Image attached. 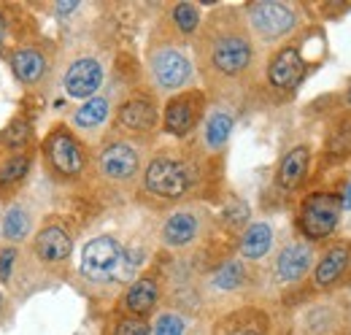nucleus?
Segmentation results:
<instances>
[{
  "instance_id": "obj_32",
  "label": "nucleus",
  "mask_w": 351,
  "mask_h": 335,
  "mask_svg": "<svg viewBox=\"0 0 351 335\" xmlns=\"http://www.w3.org/2000/svg\"><path fill=\"white\" fill-rule=\"evenodd\" d=\"M117 335H152V330L143 319L135 316V319H122L119 327H117Z\"/></svg>"
},
{
  "instance_id": "obj_20",
  "label": "nucleus",
  "mask_w": 351,
  "mask_h": 335,
  "mask_svg": "<svg viewBox=\"0 0 351 335\" xmlns=\"http://www.w3.org/2000/svg\"><path fill=\"white\" fill-rule=\"evenodd\" d=\"M273 246V227L267 222H254L246 227L241 238V257L243 259H263Z\"/></svg>"
},
{
  "instance_id": "obj_33",
  "label": "nucleus",
  "mask_w": 351,
  "mask_h": 335,
  "mask_svg": "<svg viewBox=\"0 0 351 335\" xmlns=\"http://www.w3.org/2000/svg\"><path fill=\"white\" fill-rule=\"evenodd\" d=\"M14 265H16V249H3L0 251V281H8L11 273H14Z\"/></svg>"
},
{
  "instance_id": "obj_29",
  "label": "nucleus",
  "mask_w": 351,
  "mask_h": 335,
  "mask_svg": "<svg viewBox=\"0 0 351 335\" xmlns=\"http://www.w3.org/2000/svg\"><path fill=\"white\" fill-rule=\"evenodd\" d=\"M224 335H265L263 319H238Z\"/></svg>"
},
{
  "instance_id": "obj_18",
  "label": "nucleus",
  "mask_w": 351,
  "mask_h": 335,
  "mask_svg": "<svg viewBox=\"0 0 351 335\" xmlns=\"http://www.w3.org/2000/svg\"><path fill=\"white\" fill-rule=\"evenodd\" d=\"M346 265H349V246H343V244L332 246V249L316 262V270H313L316 287H330V284H335V281L343 276Z\"/></svg>"
},
{
  "instance_id": "obj_16",
  "label": "nucleus",
  "mask_w": 351,
  "mask_h": 335,
  "mask_svg": "<svg viewBox=\"0 0 351 335\" xmlns=\"http://www.w3.org/2000/svg\"><path fill=\"white\" fill-rule=\"evenodd\" d=\"M119 125L132 132H146L152 130L157 122V111H154V103L146 100V97H132L128 100L122 108H119Z\"/></svg>"
},
{
  "instance_id": "obj_15",
  "label": "nucleus",
  "mask_w": 351,
  "mask_h": 335,
  "mask_svg": "<svg viewBox=\"0 0 351 335\" xmlns=\"http://www.w3.org/2000/svg\"><path fill=\"white\" fill-rule=\"evenodd\" d=\"M11 71H14V76H16L19 82L27 84V86L38 84L46 73L44 51H41V49H36V46L16 49V51L11 54Z\"/></svg>"
},
{
  "instance_id": "obj_12",
  "label": "nucleus",
  "mask_w": 351,
  "mask_h": 335,
  "mask_svg": "<svg viewBox=\"0 0 351 335\" xmlns=\"http://www.w3.org/2000/svg\"><path fill=\"white\" fill-rule=\"evenodd\" d=\"M313 262V251L308 244H289L276 257V279L281 284H295L308 273Z\"/></svg>"
},
{
  "instance_id": "obj_26",
  "label": "nucleus",
  "mask_w": 351,
  "mask_h": 335,
  "mask_svg": "<svg viewBox=\"0 0 351 335\" xmlns=\"http://www.w3.org/2000/svg\"><path fill=\"white\" fill-rule=\"evenodd\" d=\"M243 281H246V270H243L241 259H227L214 273V287H219V290H238Z\"/></svg>"
},
{
  "instance_id": "obj_37",
  "label": "nucleus",
  "mask_w": 351,
  "mask_h": 335,
  "mask_svg": "<svg viewBox=\"0 0 351 335\" xmlns=\"http://www.w3.org/2000/svg\"><path fill=\"white\" fill-rule=\"evenodd\" d=\"M349 106H351V89H349Z\"/></svg>"
},
{
  "instance_id": "obj_9",
  "label": "nucleus",
  "mask_w": 351,
  "mask_h": 335,
  "mask_svg": "<svg viewBox=\"0 0 351 335\" xmlns=\"http://www.w3.org/2000/svg\"><path fill=\"white\" fill-rule=\"evenodd\" d=\"M97 165H100V173L106 178H111V181H130L132 176L138 173L141 157H138V152L132 149L130 143L117 141V143H111V146H106L100 152Z\"/></svg>"
},
{
  "instance_id": "obj_11",
  "label": "nucleus",
  "mask_w": 351,
  "mask_h": 335,
  "mask_svg": "<svg viewBox=\"0 0 351 335\" xmlns=\"http://www.w3.org/2000/svg\"><path fill=\"white\" fill-rule=\"evenodd\" d=\"M200 103H203V97L197 92H184V95L173 97L165 108V130L178 138L192 132V127L197 125V117H200Z\"/></svg>"
},
{
  "instance_id": "obj_1",
  "label": "nucleus",
  "mask_w": 351,
  "mask_h": 335,
  "mask_svg": "<svg viewBox=\"0 0 351 335\" xmlns=\"http://www.w3.org/2000/svg\"><path fill=\"white\" fill-rule=\"evenodd\" d=\"M132 270L128 249L111 238V235H97L92 238L82 251V276L92 284H111Z\"/></svg>"
},
{
  "instance_id": "obj_28",
  "label": "nucleus",
  "mask_w": 351,
  "mask_h": 335,
  "mask_svg": "<svg viewBox=\"0 0 351 335\" xmlns=\"http://www.w3.org/2000/svg\"><path fill=\"white\" fill-rule=\"evenodd\" d=\"M186 330V319L176 311H165L154 319V335H184Z\"/></svg>"
},
{
  "instance_id": "obj_36",
  "label": "nucleus",
  "mask_w": 351,
  "mask_h": 335,
  "mask_svg": "<svg viewBox=\"0 0 351 335\" xmlns=\"http://www.w3.org/2000/svg\"><path fill=\"white\" fill-rule=\"evenodd\" d=\"M3 43H5V16L0 14V51H3Z\"/></svg>"
},
{
  "instance_id": "obj_7",
  "label": "nucleus",
  "mask_w": 351,
  "mask_h": 335,
  "mask_svg": "<svg viewBox=\"0 0 351 335\" xmlns=\"http://www.w3.org/2000/svg\"><path fill=\"white\" fill-rule=\"evenodd\" d=\"M149 65H152V76H154L157 86L160 89H168V92L181 89L184 84H189V79H192V62L186 60L184 51H178L173 46L157 49L152 54Z\"/></svg>"
},
{
  "instance_id": "obj_4",
  "label": "nucleus",
  "mask_w": 351,
  "mask_h": 335,
  "mask_svg": "<svg viewBox=\"0 0 351 335\" xmlns=\"http://www.w3.org/2000/svg\"><path fill=\"white\" fill-rule=\"evenodd\" d=\"M246 14H249L252 30H254L263 41H276V38L292 33L295 25H298L295 11H292L287 3H278V0H260V3H252V5L246 8Z\"/></svg>"
},
{
  "instance_id": "obj_2",
  "label": "nucleus",
  "mask_w": 351,
  "mask_h": 335,
  "mask_svg": "<svg viewBox=\"0 0 351 335\" xmlns=\"http://www.w3.org/2000/svg\"><path fill=\"white\" fill-rule=\"evenodd\" d=\"M252 57H254L252 41L241 30H221L208 43V65L224 79H235L246 73Z\"/></svg>"
},
{
  "instance_id": "obj_21",
  "label": "nucleus",
  "mask_w": 351,
  "mask_h": 335,
  "mask_svg": "<svg viewBox=\"0 0 351 335\" xmlns=\"http://www.w3.org/2000/svg\"><path fill=\"white\" fill-rule=\"evenodd\" d=\"M33 230V213L25 209V206H11V209L3 213V222H0V233L5 241L11 244H22Z\"/></svg>"
},
{
  "instance_id": "obj_34",
  "label": "nucleus",
  "mask_w": 351,
  "mask_h": 335,
  "mask_svg": "<svg viewBox=\"0 0 351 335\" xmlns=\"http://www.w3.org/2000/svg\"><path fill=\"white\" fill-rule=\"evenodd\" d=\"M79 8V0H71V3H57L54 5V11L57 14H68V11H76Z\"/></svg>"
},
{
  "instance_id": "obj_3",
  "label": "nucleus",
  "mask_w": 351,
  "mask_h": 335,
  "mask_svg": "<svg viewBox=\"0 0 351 335\" xmlns=\"http://www.w3.org/2000/svg\"><path fill=\"white\" fill-rule=\"evenodd\" d=\"M341 213H343L341 195L316 192V195H311L306 203H303V211H300V230H303V235L311 238V241L327 238V235L338 227Z\"/></svg>"
},
{
  "instance_id": "obj_10",
  "label": "nucleus",
  "mask_w": 351,
  "mask_h": 335,
  "mask_svg": "<svg viewBox=\"0 0 351 335\" xmlns=\"http://www.w3.org/2000/svg\"><path fill=\"white\" fill-rule=\"evenodd\" d=\"M303 73H306V60L298 46L281 49L267 65V82L276 89H295L303 79Z\"/></svg>"
},
{
  "instance_id": "obj_24",
  "label": "nucleus",
  "mask_w": 351,
  "mask_h": 335,
  "mask_svg": "<svg viewBox=\"0 0 351 335\" xmlns=\"http://www.w3.org/2000/svg\"><path fill=\"white\" fill-rule=\"evenodd\" d=\"M27 170H30V157H27L25 152L11 154V157L0 165V189H11V187H16V184L27 176Z\"/></svg>"
},
{
  "instance_id": "obj_8",
  "label": "nucleus",
  "mask_w": 351,
  "mask_h": 335,
  "mask_svg": "<svg viewBox=\"0 0 351 335\" xmlns=\"http://www.w3.org/2000/svg\"><path fill=\"white\" fill-rule=\"evenodd\" d=\"M65 92L71 97H79V100H89L95 97V92L100 89L103 84V65L95 60V57H79L71 62V68L65 71Z\"/></svg>"
},
{
  "instance_id": "obj_17",
  "label": "nucleus",
  "mask_w": 351,
  "mask_h": 335,
  "mask_svg": "<svg viewBox=\"0 0 351 335\" xmlns=\"http://www.w3.org/2000/svg\"><path fill=\"white\" fill-rule=\"evenodd\" d=\"M308 160H311V154H308L306 146H295L292 152H287V157L281 160L278 173H276L278 187L281 189H298L308 173Z\"/></svg>"
},
{
  "instance_id": "obj_13",
  "label": "nucleus",
  "mask_w": 351,
  "mask_h": 335,
  "mask_svg": "<svg viewBox=\"0 0 351 335\" xmlns=\"http://www.w3.org/2000/svg\"><path fill=\"white\" fill-rule=\"evenodd\" d=\"M200 235V216L195 211H176L162 224V244L171 249H184Z\"/></svg>"
},
{
  "instance_id": "obj_25",
  "label": "nucleus",
  "mask_w": 351,
  "mask_h": 335,
  "mask_svg": "<svg viewBox=\"0 0 351 335\" xmlns=\"http://www.w3.org/2000/svg\"><path fill=\"white\" fill-rule=\"evenodd\" d=\"M30 135H33V125L25 117H16V119H11L8 127L0 132V143L8 146V149H22V146H27Z\"/></svg>"
},
{
  "instance_id": "obj_19",
  "label": "nucleus",
  "mask_w": 351,
  "mask_h": 335,
  "mask_svg": "<svg viewBox=\"0 0 351 335\" xmlns=\"http://www.w3.org/2000/svg\"><path fill=\"white\" fill-rule=\"evenodd\" d=\"M157 297H160L157 281L149 279V276H143V279L132 281V287L128 290V294H125V308L141 319L143 314H149L157 305Z\"/></svg>"
},
{
  "instance_id": "obj_14",
  "label": "nucleus",
  "mask_w": 351,
  "mask_h": 335,
  "mask_svg": "<svg viewBox=\"0 0 351 335\" xmlns=\"http://www.w3.org/2000/svg\"><path fill=\"white\" fill-rule=\"evenodd\" d=\"M71 251H73L71 235H68L62 227H57V224L44 227V230L36 235V254H38V259L46 262V265L65 262V259L71 257Z\"/></svg>"
},
{
  "instance_id": "obj_27",
  "label": "nucleus",
  "mask_w": 351,
  "mask_h": 335,
  "mask_svg": "<svg viewBox=\"0 0 351 335\" xmlns=\"http://www.w3.org/2000/svg\"><path fill=\"white\" fill-rule=\"evenodd\" d=\"M173 22L184 36L195 33L197 25H200V11H197V5H192V3H178V5H173Z\"/></svg>"
},
{
  "instance_id": "obj_5",
  "label": "nucleus",
  "mask_w": 351,
  "mask_h": 335,
  "mask_svg": "<svg viewBox=\"0 0 351 335\" xmlns=\"http://www.w3.org/2000/svg\"><path fill=\"white\" fill-rule=\"evenodd\" d=\"M143 184H146V189H149L152 195H157V198H171V200H173V198H181V195L189 189L192 178H189V170L181 165L178 160L157 157V160H152L149 168H146Z\"/></svg>"
},
{
  "instance_id": "obj_30",
  "label": "nucleus",
  "mask_w": 351,
  "mask_h": 335,
  "mask_svg": "<svg viewBox=\"0 0 351 335\" xmlns=\"http://www.w3.org/2000/svg\"><path fill=\"white\" fill-rule=\"evenodd\" d=\"M246 216H249V209H246V203H243V200H232V203L224 209V222H227V224H232V227L243 224V222H246Z\"/></svg>"
},
{
  "instance_id": "obj_35",
  "label": "nucleus",
  "mask_w": 351,
  "mask_h": 335,
  "mask_svg": "<svg viewBox=\"0 0 351 335\" xmlns=\"http://www.w3.org/2000/svg\"><path fill=\"white\" fill-rule=\"evenodd\" d=\"M341 206H343V209H351V181H349V187L343 189V195H341Z\"/></svg>"
},
{
  "instance_id": "obj_31",
  "label": "nucleus",
  "mask_w": 351,
  "mask_h": 335,
  "mask_svg": "<svg viewBox=\"0 0 351 335\" xmlns=\"http://www.w3.org/2000/svg\"><path fill=\"white\" fill-rule=\"evenodd\" d=\"M330 152H332L335 157L349 154L351 152V125H346L343 130L335 132V138H332V143H330Z\"/></svg>"
},
{
  "instance_id": "obj_23",
  "label": "nucleus",
  "mask_w": 351,
  "mask_h": 335,
  "mask_svg": "<svg viewBox=\"0 0 351 335\" xmlns=\"http://www.w3.org/2000/svg\"><path fill=\"white\" fill-rule=\"evenodd\" d=\"M232 127H235L232 114H227V111H214V114L208 117V122H206V146H208V149H221V146L227 143Z\"/></svg>"
},
{
  "instance_id": "obj_6",
  "label": "nucleus",
  "mask_w": 351,
  "mask_h": 335,
  "mask_svg": "<svg viewBox=\"0 0 351 335\" xmlns=\"http://www.w3.org/2000/svg\"><path fill=\"white\" fill-rule=\"evenodd\" d=\"M44 152L49 165L54 168L60 176H79L84 170V152L82 143L73 138L71 130L54 127L44 141Z\"/></svg>"
},
{
  "instance_id": "obj_22",
  "label": "nucleus",
  "mask_w": 351,
  "mask_h": 335,
  "mask_svg": "<svg viewBox=\"0 0 351 335\" xmlns=\"http://www.w3.org/2000/svg\"><path fill=\"white\" fill-rule=\"evenodd\" d=\"M108 111H111V106H108L106 97H89V100H84L82 108H76L73 125L79 130H97L108 119Z\"/></svg>"
}]
</instances>
